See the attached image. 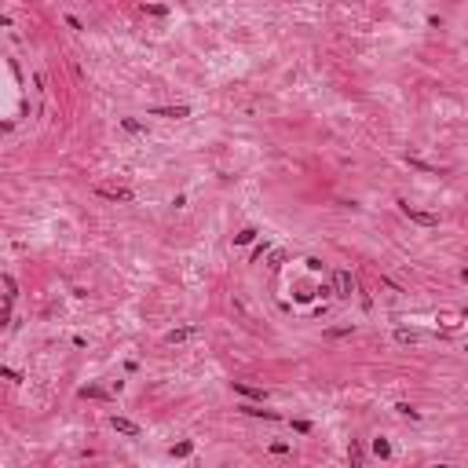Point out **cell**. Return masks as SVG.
<instances>
[{"label":"cell","instance_id":"1","mask_svg":"<svg viewBox=\"0 0 468 468\" xmlns=\"http://www.w3.org/2000/svg\"><path fill=\"white\" fill-rule=\"evenodd\" d=\"M399 208H402V216H410V220L420 224V227H436V224H439L436 212H424V208H417V205H410V202H399Z\"/></svg>","mask_w":468,"mask_h":468},{"label":"cell","instance_id":"2","mask_svg":"<svg viewBox=\"0 0 468 468\" xmlns=\"http://www.w3.org/2000/svg\"><path fill=\"white\" fill-rule=\"evenodd\" d=\"M96 194H99V198H110V202H132V198H136L128 186H106V183H99Z\"/></svg>","mask_w":468,"mask_h":468},{"label":"cell","instance_id":"3","mask_svg":"<svg viewBox=\"0 0 468 468\" xmlns=\"http://www.w3.org/2000/svg\"><path fill=\"white\" fill-rule=\"evenodd\" d=\"M333 292H336V296H351V292H355V278H351V271H336L333 274Z\"/></svg>","mask_w":468,"mask_h":468},{"label":"cell","instance_id":"4","mask_svg":"<svg viewBox=\"0 0 468 468\" xmlns=\"http://www.w3.org/2000/svg\"><path fill=\"white\" fill-rule=\"evenodd\" d=\"M110 428H114V432H121V436H132V439L139 436V424H136V420H128V417H117V414L110 417Z\"/></svg>","mask_w":468,"mask_h":468},{"label":"cell","instance_id":"5","mask_svg":"<svg viewBox=\"0 0 468 468\" xmlns=\"http://www.w3.org/2000/svg\"><path fill=\"white\" fill-rule=\"evenodd\" d=\"M234 392L245 395V399H256V402H264V399H267V392H264V388H252V384H242V380H234Z\"/></svg>","mask_w":468,"mask_h":468},{"label":"cell","instance_id":"6","mask_svg":"<svg viewBox=\"0 0 468 468\" xmlns=\"http://www.w3.org/2000/svg\"><path fill=\"white\" fill-rule=\"evenodd\" d=\"M154 117H190V106H154Z\"/></svg>","mask_w":468,"mask_h":468},{"label":"cell","instance_id":"7","mask_svg":"<svg viewBox=\"0 0 468 468\" xmlns=\"http://www.w3.org/2000/svg\"><path fill=\"white\" fill-rule=\"evenodd\" d=\"M198 330H194V326H183V330H172L168 336H165V340L168 344H183V340H190V336H194Z\"/></svg>","mask_w":468,"mask_h":468},{"label":"cell","instance_id":"8","mask_svg":"<svg viewBox=\"0 0 468 468\" xmlns=\"http://www.w3.org/2000/svg\"><path fill=\"white\" fill-rule=\"evenodd\" d=\"M242 414H249V417H264V420H278L274 410H264V406H242Z\"/></svg>","mask_w":468,"mask_h":468},{"label":"cell","instance_id":"9","mask_svg":"<svg viewBox=\"0 0 468 468\" xmlns=\"http://www.w3.org/2000/svg\"><path fill=\"white\" fill-rule=\"evenodd\" d=\"M190 454H194V442L190 439H183V442H176V446H172V458H190Z\"/></svg>","mask_w":468,"mask_h":468},{"label":"cell","instance_id":"10","mask_svg":"<svg viewBox=\"0 0 468 468\" xmlns=\"http://www.w3.org/2000/svg\"><path fill=\"white\" fill-rule=\"evenodd\" d=\"M121 128H124V132H136V136H139V132H146V124H143V121H136V117H121Z\"/></svg>","mask_w":468,"mask_h":468},{"label":"cell","instance_id":"11","mask_svg":"<svg viewBox=\"0 0 468 468\" xmlns=\"http://www.w3.org/2000/svg\"><path fill=\"white\" fill-rule=\"evenodd\" d=\"M373 454H377V458H392V442L388 439H373Z\"/></svg>","mask_w":468,"mask_h":468},{"label":"cell","instance_id":"12","mask_svg":"<svg viewBox=\"0 0 468 468\" xmlns=\"http://www.w3.org/2000/svg\"><path fill=\"white\" fill-rule=\"evenodd\" d=\"M348 458H351V468H362V458H366V454H362V446H358V442H351Z\"/></svg>","mask_w":468,"mask_h":468},{"label":"cell","instance_id":"13","mask_svg":"<svg viewBox=\"0 0 468 468\" xmlns=\"http://www.w3.org/2000/svg\"><path fill=\"white\" fill-rule=\"evenodd\" d=\"M249 242H256V230L252 227H245L242 234H234V245H249Z\"/></svg>","mask_w":468,"mask_h":468},{"label":"cell","instance_id":"14","mask_svg":"<svg viewBox=\"0 0 468 468\" xmlns=\"http://www.w3.org/2000/svg\"><path fill=\"white\" fill-rule=\"evenodd\" d=\"M395 340L399 344H417V333L414 330H395Z\"/></svg>","mask_w":468,"mask_h":468},{"label":"cell","instance_id":"15","mask_svg":"<svg viewBox=\"0 0 468 468\" xmlns=\"http://www.w3.org/2000/svg\"><path fill=\"white\" fill-rule=\"evenodd\" d=\"M395 410H399V414H402V417H410V420H417V417H420V414H417V410H414V406H410V402H399V406H395Z\"/></svg>","mask_w":468,"mask_h":468},{"label":"cell","instance_id":"16","mask_svg":"<svg viewBox=\"0 0 468 468\" xmlns=\"http://www.w3.org/2000/svg\"><path fill=\"white\" fill-rule=\"evenodd\" d=\"M102 395H106L102 388H80V399H102Z\"/></svg>","mask_w":468,"mask_h":468},{"label":"cell","instance_id":"17","mask_svg":"<svg viewBox=\"0 0 468 468\" xmlns=\"http://www.w3.org/2000/svg\"><path fill=\"white\" fill-rule=\"evenodd\" d=\"M4 289H8V304H11V300H15V289H18V286H15V278H11V274H4Z\"/></svg>","mask_w":468,"mask_h":468},{"label":"cell","instance_id":"18","mask_svg":"<svg viewBox=\"0 0 468 468\" xmlns=\"http://www.w3.org/2000/svg\"><path fill=\"white\" fill-rule=\"evenodd\" d=\"M146 15H168V8H161V4H150V8H143Z\"/></svg>","mask_w":468,"mask_h":468},{"label":"cell","instance_id":"19","mask_svg":"<svg viewBox=\"0 0 468 468\" xmlns=\"http://www.w3.org/2000/svg\"><path fill=\"white\" fill-rule=\"evenodd\" d=\"M271 454H289V442H271Z\"/></svg>","mask_w":468,"mask_h":468},{"label":"cell","instance_id":"20","mask_svg":"<svg viewBox=\"0 0 468 468\" xmlns=\"http://www.w3.org/2000/svg\"><path fill=\"white\" fill-rule=\"evenodd\" d=\"M326 336H333V340H336V336H351V326H348V330H330Z\"/></svg>","mask_w":468,"mask_h":468},{"label":"cell","instance_id":"21","mask_svg":"<svg viewBox=\"0 0 468 468\" xmlns=\"http://www.w3.org/2000/svg\"><path fill=\"white\" fill-rule=\"evenodd\" d=\"M439 468H450V464H439Z\"/></svg>","mask_w":468,"mask_h":468}]
</instances>
